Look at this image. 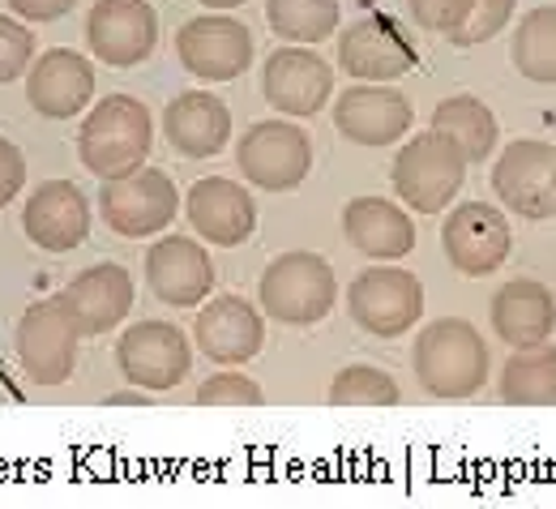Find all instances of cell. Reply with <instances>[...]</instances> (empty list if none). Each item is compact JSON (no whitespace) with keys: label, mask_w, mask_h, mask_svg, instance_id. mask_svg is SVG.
Returning <instances> with one entry per match:
<instances>
[{"label":"cell","mask_w":556,"mask_h":509,"mask_svg":"<svg viewBox=\"0 0 556 509\" xmlns=\"http://www.w3.org/2000/svg\"><path fill=\"white\" fill-rule=\"evenodd\" d=\"M150 145H154V120L134 94L99 99V107H90L77 129V158L99 180H116L146 167Z\"/></svg>","instance_id":"6da1fadb"},{"label":"cell","mask_w":556,"mask_h":509,"mask_svg":"<svg viewBox=\"0 0 556 509\" xmlns=\"http://www.w3.org/2000/svg\"><path fill=\"white\" fill-rule=\"evenodd\" d=\"M488 364L492 360H488L484 334L463 317H441L424 326L412 352L416 381L432 398H450V403L484 390Z\"/></svg>","instance_id":"7a4b0ae2"},{"label":"cell","mask_w":556,"mask_h":509,"mask_svg":"<svg viewBox=\"0 0 556 509\" xmlns=\"http://www.w3.org/2000/svg\"><path fill=\"white\" fill-rule=\"evenodd\" d=\"M257 295H262V308L282 326H317L330 317L339 300V279L321 253L291 249V253H278L262 270Z\"/></svg>","instance_id":"3957f363"},{"label":"cell","mask_w":556,"mask_h":509,"mask_svg":"<svg viewBox=\"0 0 556 509\" xmlns=\"http://www.w3.org/2000/svg\"><path fill=\"white\" fill-rule=\"evenodd\" d=\"M394 193L403 198V206H412L419 215H437L445 211L463 184H467V154L441 133H416L412 142H403L394 158Z\"/></svg>","instance_id":"277c9868"},{"label":"cell","mask_w":556,"mask_h":509,"mask_svg":"<svg viewBox=\"0 0 556 509\" xmlns=\"http://www.w3.org/2000/svg\"><path fill=\"white\" fill-rule=\"evenodd\" d=\"M77 343H81V326L70 313V304L61 295L35 300L22 321H17V364L26 372V381L35 385H61L70 381L77 368Z\"/></svg>","instance_id":"5b68a950"},{"label":"cell","mask_w":556,"mask_h":509,"mask_svg":"<svg viewBox=\"0 0 556 509\" xmlns=\"http://www.w3.org/2000/svg\"><path fill=\"white\" fill-rule=\"evenodd\" d=\"M348 313L359 330L377 339H399L416 330V321L424 317V283L399 266L359 270L348 288Z\"/></svg>","instance_id":"8992f818"},{"label":"cell","mask_w":556,"mask_h":509,"mask_svg":"<svg viewBox=\"0 0 556 509\" xmlns=\"http://www.w3.org/2000/svg\"><path fill=\"white\" fill-rule=\"evenodd\" d=\"M176 211H180V193L163 167H138L129 176L103 180L99 189V215L125 240H141L172 227Z\"/></svg>","instance_id":"52a82bcc"},{"label":"cell","mask_w":556,"mask_h":509,"mask_svg":"<svg viewBox=\"0 0 556 509\" xmlns=\"http://www.w3.org/2000/svg\"><path fill=\"white\" fill-rule=\"evenodd\" d=\"M236 163L249 184H257L266 193H291L313 171V142L304 129H295L287 120H257L236 142Z\"/></svg>","instance_id":"ba28073f"},{"label":"cell","mask_w":556,"mask_h":509,"mask_svg":"<svg viewBox=\"0 0 556 509\" xmlns=\"http://www.w3.org/2000/svg\"><path fill=\"white\" fill-rule=\"evenodd\" d=\"M116 364H121V377L138 390L150 394H163L172 385H180L193 368V347L185 339L180 326L172 321H138L121 334L116 343Z\"/></svg>","instance_id":"9c48e42d"},{"label":"cell","mask_w":556,"mask_h":509,"mask_svg":"<svg viewBox=\"0 0 556 509\" xmlns=\"http://www.w3.org/2000/svg\"><path fill=\"white\" fill-rule=\"evenodd\" d=\"M441 249L463 279H488L509 262L514 227L488 202H463L450 211L441 227Z\"/></svg>","instance_id":"30bf717a"},{"label":"cell","mask_w":556,"mask_h":509,"mask_svg":"<svg viewBox=\"0 0 556 509\" xmlns=\"http://www.w3.org/2000/svg\"><path fill=\"white\" fill-rule=\"evenodd\" d=\"M90 56L112 69H138L159 48V13L146 0H99L86 13Z\"/></svg>","instance_id":"8fae6325"},{"label":"cell","mask_w":556,"mask_h":509,"mask_svg":"<svg viewBox=\"0 0 556 509\" xmlns=\"http://www.w3.org/2000/svg\"><path fill=\"white\" fill-rule=\"evenodd\" d=\"M496 198L522 218L556 215V145L540 138H518L501 150L492 167Z\"/></svg>","instance_id":"7c38bea8"},{"label":"cell","mask_w":556,"mask_h":509,"mask_svg":"<svg viewBox=\"0 0 556 509\" xmlns=\"http://www.w3.org/2000/svg\"><path fill=\"white\" fill-rule=\"evenodd\" d=\"M253 35L240 17L231 13H202L180 26L176 35V56L185 73L202 81H231L253 65Z\"/></svg>","instance_id":"4fadbf2b"},{"label":"cell","mask_w":556,"mask_h":509,"mask_svg":"<svg viewBox=\"0 0 556 509\" xmlns=\"http://www.w3.org/2000/svg\"><path fill=\"white\" fill-rule=\"evenodd\" d=\"M339 65L359 81H399L416 65V48L394 17H359L339 35Z\"/></svg>","instance_id":"5bb4252c"},{"label":"cell","mask_w":556,"mask_h":509,"mask_svg":"<svg viewBox=\"0 0 556 509\" xmlns=\"http://www.w3.org/2000/svg\"><path fill=\"white\" fill-rule=\"evenodd\" d=\"M262 90H266V103L278 107L282 116H317L330 94H334V69L313 52V48H278L275 56L266 61L262 69Z\"/></svg>","instance_id":"9a60e30c"},{"label":"cell","mask_w":556,"mask_h":509,"mask_svg":"<svg viewBox=\"0 0 556 509\" xmlns=\"http://www.w3.org/2000/svg\"><path fill=\"white\" fill-rule=\"evenodd\" d=\"M334 129L355 145H394L412 129V103L394 86L359 81L334 99Z\"/></svg>","instance_id":"2e32d148"},{"label":"cell","mask_w":556,"mask_h":509,"mask_svg":"<svg viewBox=\"0 0 556 509\" xmlns=\"http://www.w3.org/2000/svg\"><path fill=\"white\" fill-rule=\"evenodd\" d=\"M146 283L172 308H198L214 288L210 253L189 236H163L146 253Z\"/></svg>","instance_id":"e0dca14e"},{"label":"cell","mask_w":556,"mask_h":509,"mask_svg":"<svg viewBox=\"0 0 556 509\" xmlns=\"http://www.w3.org/2000/svg\"><path fill=\"white\" fill-rule=\"evenodd\" d=\"M22 231L48 253H70L90 236V202L73 180H43L22 211Z\"/></svg>","instance_id":"ac0fdd59"},{"label":"cell","mask_w":556,"mask_h":509,"mask_svg":"<svg viewBox=\"0 0 556 509\" xmlns=\"http://www.w3.org/2000/svg\"><path fill=\"white\" fill-rule=\"evenodd\" d=\"M193 339L214 364H249L266 347V321L244 295H214L193 321Z\"/></svg>","instance_id":"d6986e66"},{"label":"cell","mask_w":556,"mask_h":509,"mask_svg":"<svg viewBox=\"0 0 556 509\" xmlns=\"http://www.w3.org/2000/svg\"><path fill=\"white\" fill-rule=\"evenodd\" d=\"M94 99V65L70 52L52 48L26 69V103L48 120H73Z\"/></svg>","instance_id":"ffe728a7"},{"label":"cell","mask_w":556,"mask_h":509,"mask_svg":"<svg viewBox=\"0 0 556 509\" xmlns=\"http://www.w3.org/2000/svg\"><path fill=\"white\" fill-rule=\"evenodd\" d=\"M185 215L206 244H223V249H236L257 231V206H253L249 189L227 176L198 180L185 198Z\"/></svg>","instance_id":"44dd1931"},{"label":"cell","mask_w":556,"mask_h":509,"mask_svg":"<svg viewBox=\"0 0 556 509\" xmlns=\"http://www.w3.org/2000/svg\"><path fill=\"white\" fill-rule=\"evenodd\" d=\"M61 300L70 304L81 334H108L134 313V279L125 266L99 262V266L81 270L70 288L61 291Z\"/></svg>","instance_id":"7402d4cb"},{"label":"cell","mask_w":556,"mask_h":509,"mask_svg":"<svg viewBox=\"0 0 556 509\" xmlns=\"http://www.w3.org/2000/svg\"><path fill=\"white\" fill-rule=\"evenodd\" d=\"M492 330L505 347H540L556 330V295L540 279H514L492 295Z\"/></svg>","instance_id":"603a6c76"},{"label":"cell","mask_w":556,"mask_h":509,"mask_svg":"<svg viewBox=\"0 0 556 509\" xmlns=\"http://www.w3.org/2000/svg\"><path fill=\"white\" fill-rule=\"evenodd\" d=\"M163 133L172 150H180L185 158H214L231 142V112L223 99H214L206 90H185L167 103Z\"/></svg>","instance_id":"cb8c5ba5"},{"label":"cell","mask_w":556,"mask_h":509,"mask_svg":"<svg viewBox=\"0 0 556 509\" xmlns=\"http://www.w3.org/2000/svg\"><path fill=\"white\" fill-rule=\"evenodd\" d=\"M348 240L372 262H399L416 249V222L386 198H351L343 211Z\"/></svg>","instance_id":"d4e9b609"},{"label":"cell","mask_w":556,"mask_h":509,"mask_svg":"<svg viewBox=\"0 0 556 509\" xmlns=\"http://www.w3.org/2000/svg\"><path fill=\"white\" fill-rule=\"evenodd\" d=\"M432 133L450 138V142L467 154V163L492 158V150L501 142V125H496L492 107H488L484 99H476V94H450V99H441L432 107Z\"/></svg>","instance_id":"484cf974"},{"label":"cell","mask_w":556,"mask_h":509,"mask_svg":"<svg viewBox=\"0 0 556 509\" xmlns=\"http://www.w3.org/2000/svg\"><path fill=\"white\" fill-rule=\"evenodd\" d=\"M501 398L509 407H556V347H522L501 368Z\"/></svg>","instance_id":"4316f807"},{"label":"cell","mask_w":556,"mask_h":509,"mask_svg":"<svg viewBox=\"0 0 556 509\" xmlns=\"http://www.w3.org/2000/svg\"><path fill=\"white\" fill-rule=\"evenodd\" d=\"M509 61L527 81L556 86V4H540L518 22L509 39Z\"/></svg>","instance_id":"83f0119b"},{"label":"cell","mask_w":556,"mask_h":509,"mask_svg":"<svg viewBox=\"0 0 556 509\" xmlns=\"http://www.w3.org/2000/svg\"><path fill=\"white\" fill-rule=\"evenodd\" d=\"M339 13H343V0H266V22L278 39H291V43H321L339 30Z\"/></svg>","instance_id":"f1b7e54d"},{"label":"cell","mask_w":556,"mask_h":509,"mask_svg":"<svg viewBox=\"0 0 556 509\" xmlns=\"http://www.w3.org/2000/svg\"><path fill=\"white\" fill-rule=\"evenodd\" d=\"M399 398H403L399 381L386 368H372V364H348L330 381V403L334 407H394Z\"/></svg>","instance_id":"f546056e"},{"label":"cell","mask_w":556,"mask_h":509,"mask_svg":"<svg viewBox=\"0 0 556 509\" xmlns=\"http://www.w3.org/2000/svg\"><path fill=\"white\" fill-rule=\"evenodd\" d=\"M514 9H518V0H471L467 22H463L454 35H445V39H450L454 48H476V43H488V39H496V35L509 26Z\"/></svg>","instance_id":"4dcf8cb0"},{"label":"cell","mask_w":556,"mask_h":509,"mask_svg":"<svg viewBox=\"0 0 556 509\" xmlns=\"http://www.w3.org/2000/svg\"><path fill=\"white\" fill-rule=\"evenodd\" d=\"M198 403H202V407H262L266 394H262V385H257L253 377H244V372H214V377L202 381Z\"/></svg>","instance_id":"1f68e13d"},{"label":"cell","mask_w":556,"mask_h":509,"mask_svg":"<svg viewBox=\"0 0 556 509\" xmlns=\"http://www.w3.org/2000/svg\"><path fill=\"white\" fill-rule=\"evenodd\" d=\"M35 65V39L17 17L0 13V81H17Z\"/></svg>","instance_id":"d6a6232c"},{"label":"cell","mask_w":556,"mask_h":509,"mask_svg":"<svg viewBox=\"0 0 556 509\" xmlns=\"http://www.w3.org/2000/svg\"><path fill=\"white\" fill-rule=\"evenodd\" d=\"M416 26L432 30V35H454L467 13H471V0H407Z\"/></svg>","instance_id":"836d02e7"},{"label":"cell","mask_w":556,"mask_h":509,"mask_svg":"<svg viewBox=\"0 0 556 509\" xmlns=\"http://www.w3.org/2000/svg\"><path fill=\"white\" fill-rule=\"evenodd\" d=\"M22 184H26V158L9 138H0V211L22 193Z\"/></svg>","instance_id":"e575fe53"},{"label":"cell","mask_w":556,"mask_h":509,"mask_svg":"<svg viewBox=\"0 0 556 509\" xmlns=\"http://www.w3.org/2000/svg\"><path fill=\"white\" fill-rule=\"evenodd\" d=\"M77 0H9V9L22 17V22H56L65 17Z\"/></svg>","instance_id":"d590c367"},{"label":"cell","mask_w":556,"mask_h":509,"mask_svg":"<svg viewBox=\"0 0 556 509\" xmlns=\"http://www.w3.org/2000/svg\"><path fill=\"white\" fill-rule=\"evenodd\" d=\"M150 403V390H116V394H108V407H146Z\"/></svg>","instance_id":"8d00e7d4"},{"label":"cell","mask_w":556,"mask_h":509,"mask_svg":"<svg viewBox=\"0 0 556 509\" xmlns=\"http://www.w3.org/2000/svg\"><path fill=\"white\" fill-rule=\"evenodd\" d=\"M198 4H210V9H236V4H244V0H198Z\"/></svg>","instance_id":"74e56055"}]
</instances>
